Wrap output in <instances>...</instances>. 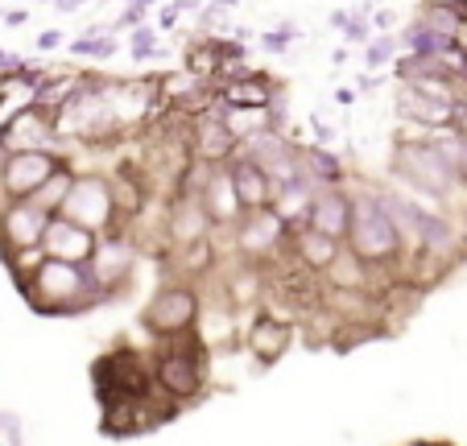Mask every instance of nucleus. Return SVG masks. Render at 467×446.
Segmentation results:
<instances>
[{"label":"nucleus","instance_id":"1","mask_svg":"<svg viewBox=\"0 0 467 446\" xmlns=\"http://www.w3.org/2000/svg\"><path fill=\"white\" fill-rule=\"evenodd\" d=\"M26 302L37 310V315H50V318H62V315H83V310L99 306L96 281H91L88 264H62V261H50L46 256L29 277L17 281Z\"/></svg>","mask_w":467,"mask_h":446},{"label":"nucleus","instance_id":"2","mask_svg":"<svg viewBox=\"0 0 467 446\" xmlns=\"http://www.w3.org/2000/svg\"><path fill=\"white\" fill-rule=\"evenodd\" d=\"M153 385H158V393L166 397V401H174L178 410L203 393L207 343L199 339V331L186 335V339H174L170 347L158 351V359H153Z\"/></svg>","mask_w":467,"mask_h":446},{"label":"nucleus","instance_id":"3","mask_svg":"<svg viewBox=\"0 0 467 446\" xmlns=\"http://www.w3.org/2000/svg\"><path fill=\"white\" fill-rule=\"evenodd\" d=\"M352 253L372 269H385L397 256L406 253V240L397 232V223L389 219L380 194H356L352 199V236H348Z\"/></svg>","mask_w":467,"mask_h":446},{"label":"nucleus","instance_id":"4","mask_svg":"<svg viewBox=\"0 0 467 446\" xmlns=\"http://www.w3.org/2000/svg\"><path fill=\"white\" fill-rule=\"evenodd\" d=\"M141 318L158 339L166 343L186 339V335H194V327L203 323V297H199V289L191 281H170L150 297Z\"/></svg>","mask_w":467,"mask_h":446},{"label":"nucleus","instance_id":"5","mask_svg":"<svg viewBox=\"0 0 467 446\" xmlns=\"http://www.w3.org/2000/svg\"><path fill=\"white\" fill-rule=\"evenodd\" d=\"M393 170L401 182H410L422 194H434V199H447L459 186V174L451 170V161L442 158V149L434 140H406V145H397Z\"/></svg>","mask_w":467,"mask_h":446},{"label":"nucleus","instance_id":"6","mask_svg":"<svg viewBox=\"0 0 467 446\" xmlns=\"http://www.w3.org/2000/svg\"><path fill=\"white\" fill-rule=\"evenodd\" d=\"M91 380H96V397L104 401H120V397H132V401H145L153 393V372L145 368V359L132 347H116L108 356L96 359L91 368Z\"/></svg>","mask_w":467,"mask_h":446},{"label":"nucleus","instance_id":"7","mask_svg":"<svg viewBox=\"0 0 467 446\" xmlns=\"http://www.w3.org/2000/svg\"><path fill=\"white\" fill-rule=\"evenodd\" d=\"M67 161L54 149H34V153H5L0 158V194L5 202H29Z\"/></svg>","mask_w":467,"mask_h":446},{"label":"nucleus","instance_id":"8","mask_svg":"<svg viewBox=\"0 0 467 446\" xmlns=\"http://www.w3.org/2000/svg\"><path fill=\"white\" fill-rule=\"evenodd\" d=\"M50 223L54 215H46L37 202H5L0 207V253H5V261L42 253Z\"/></svg>","mask_w":467,"mask_h":446},{"label":"nucleus","instance_id":"9","mask_svg":"<svg viewBox=\"0 0 467 446\" xmlns=\"http://www.w3.org/2000/svg\"><path fill=\"white\" fill-rule=\"evenodd\" d=\"M58 219H71V223L96 232V236L99 232H104V236L120 232V223H116L112 182H104V178H79L75 191H71V199H67V207L58 211Z\"/></svg>","mask_w":467,"mask_h":446},{"label":"nucleus","instance_id":"10","mask_svg":"<svg viewBox=\"0 0 467 446\" xmlns=\"http://www.w3.org/2000/svg\"><path fill=\"white\" fill-rule=\"evenodd\" d=\"M58 137V124L50 120V112L37 104L13 112L0 124V153H34V149H50Z\"/></svg>","mask_w":467,"mask_h":446},{"label":"nucleus","instance_id":"11","mask_svg":"<svg viewBox=\"0 0 467 446\" xmlns=\"http://www.w3.org/2000/svg\"><path fill=\"white\" fill-rule=\"evenodd\" d=\"M132 269H137V248H132V240H124L120 232L99 236V248H96V256H91V264H88L99 297H112L116 289L132 277Z\"/></svg>","mask_w":467,"mask_h":446},{"label":"nucleus","instance_id":"12","mask_svg":"<svg viewBox=\"0 0 467 446\" xmlns=\"http://www.w3.org/2000/svg\"><path fill=\"white\" fill-rule=\"evenodd\" d=\"M199 202H203L207 219H212V228H236L240 219L248 215L244 202H240L236 186H232V174L228 166H203L199 174Z\"/></svg>","mask_w":467,"mask_h":446},{"label":"nucleus","instance_id":"13","mask_svg":"<svg viewBox=\"0 0 467 446\" xmlns=\"http://www.w3.org/2000/svg\"><path fill=\"white\" fill-rule=\"evenodd\" d=\"M166 240L174 244V253L212 240V219H207L203 202H199L194 191H182L174 199V207H170V215H166Z\"/></svg>","mask_w":467,"mask_h":446},{"label":"nucleus","instance_id":"14","mask_svg":"<svg viewBox=\"0 0 467 446\" xmlns=\"http://www.w3.org/2000/svg\"><path fill=\"white\" fill-rule=\"evenodd\" d=\"M290 223H285L282 215H277L274 207L269 211H248L244 219L236 223V244L244 256H261V253H274V248H282L285 240H290Z\"/></svg>","mask_w":467,"mask_h":446},{"label":"nucleus","instance_id":"15","mask_svg":"<svg viewBox=\"0 0 467 446\" xmlns=\"http://www.w3.org/2000/svg\"><path fill=\"white\" fill-rule=\"evenodd\" d=\"M306 228L323 232V236L339 240L344 244L352 236V194L339 191V186H327V191H315L310 199V215H306Z\"/></svg>","mask_w":467,"mask_h":446},{"label":"nucleus","instance_id":"16","mask_svg":"<svg viewBox=\"0 0 467 446\" xmlns=\"http://www.w3.org/2000/svg\"><path fill=\"white\" fill-rule=\"evenodd\" d=\"M96 248H99L96 232H88V228H79V223H71V219L54 215L50 232H46L42 253L50 256V261H62V264H91Z\"/></svg>","mask_w":467,"mask_h":446},{"label":"nucleus","instance_id":"17","mask_svg":"<svg viewBox=\"0 0 467 446\" xmlns=\"http://www.w3.org/2000/svg\"><path fill=\"white\" fill-rule=\"evenodd\" d=\"M244 343H248V351H253L256 364L274 368L277 359L290 351L294 323H290V318H277V315H256L253 327H248V335H244Z\"/></svg>","mask_w":467,"mask_h":446},{"label":"nucleus","instance_id":"18","mask_svg":"<svg viewBox=\"0 0 467 446\" xmlns=\"http://www.w3.org/2000/svg\"><path fill=\"white\" fill-rule=\"evenodd\" d=\"M240 153V137L228 129V120L220 116H194V158L203 166H232V158Z\"/></svg>","mask_w":467,"mask_h":446},{"label":"nucleus","instance_id":"19","mask_svg":"<svg viewBox=\"0 0 467 446\" xmlns=\"http://www.w3.org/2000/svg\"><path fill=\"white\" fill-rule=\"evenodd\" d=\"M228 174H232V186H236L240 202H244V211H269L277 202L274 178L265 174V170L256 166L253 158L236 153V158H232V166H228Z\"/></svg>","mask_w":467,"mask_h":446},{"label":"nucleus","instance_id":"20","mask_svg":"<svg viewBox=\"0 0 467 446\" xmlns=\"http://www.w3.org/2000/svg\"><path fill=\"white\" fill-rule=\"evenodd\" d=\"M290 244H294V261L306 264L310 273H331V264H336L339 253H344L339 240L323 236V232H315V228H294Z\"/></svg>","mask_w":467,"mask_h":446},{"label":"nucleus","instance_id":"21","mask_svg":"<svg viewBox=\"0 0 467 446\" xmlns=\"http://www.w3.org/2000/svg\"><path fill=\"white\" fill-rule=\"evenodd\" d=\"M406 46H410V58H455L463 46H459V37L442 34V29L426 26V21H414V26L406 29Z\"/></svg>","mask_w":467,"mask_h":446},{"label":"nucleus","instance_id":"22","mask_svg":"<svg viewBox=\"0 0 467 446\" xmlns=\"http://www.w3.org/2000/svg\"><path fill=\"white\" fill-rule=\"evenodd\" d=\"M265 294V273L256 264H240L228 277V306H256V297Z\"/></svg>","mask_w":467,"mask_h":446},{"label":"nucleus","instance_id":"23","mask_svg":"<svg viewBox=\"0 0 467 446\" xmlns=\"http://www.w3.org/2000/svg\"><path fill=\"white\" fill-rule=\"evenodd\" d=\"M302 170H306V178L318 186V191H327V186H336L339 178H344L339 158L336 153H327V149H310V153H302Z\"/></svg>","mask_w":467,"mask_h":446},{"label":"nucleus","instance_id":"24","mask_svg":"<svg viewBox=\"0 0 467 446\" xmlns=\"http://www.w3.org/2000/svg\"><path fill=\"white\" fill-rule=\"evenodd\" d=\"M75 182H79V178H75V174H71V166H67V170H58V174H54L50 182H46L29 202H37V207L46 211V215H58V211L67 207V199H71Z\"/></svg>","mask_w":467,"mask_h":446},{"label":"nucleus","instance_id":"25","mask_svg":"<svg viewBox=\"0 0 467 446\" xmlns=\"http://www.w3.org/2000/svg\"><path fill=\"white\" fill-rule=\"evenodd\" d=\"M174 264L186 277H203V273L215 269V244L203 240V244H194V248H182V253H174Z\"/></svg>","mask_w":467,"mask_h":446},{"label":"nucleus","instance_id":"26","mask_svg":"<svg viewBox=\"0 0 467 446\" xmlns=\"http://www.w3.org/2000/svg\"><path fill=\"white\" fill-rule=\"evenodd\" d=\"M71 50L75 54H88V58H112V54H116V37L88 34V37H79V42H71Z\"/></svg>","mask_w":467,"mask_h":446},{"label":"nucleus","instance_id":"27","mask_svg":"<svg viewBox=\"0 0 467 446\" xmlns=\"http://www.w3.org/2000/svg\"><path fill=\"white\" fill-rule=\"evenodd\" d=\"M129 50H132V58H153V54H158V34H153L150 26L132 29V37H129Z\"/></svg>","mask_w":467,"mask_h":446},{"label":"nucleus","instance_id":"28","mask_svg":"<svg viewBox=\"0 0 467 446\" xmlns=\"http://www.w3.org/2000/svg\"><path fill=\"white\" fill-rule=\"evenodd\" d=\"M393 50H397V37H380V42H372L368 50H364V62H368V67H385V62L393 58Z\"/></svg>","mask_w":467,"mask_h":446},{"label":"nucleus","instance_id":"29","mask_svg":"<svg viewBox=\"0 0 467 446\" xmlns=\"http://www.w3.org/2000/svg\"><path fill=\"white\" fill-rule=\"evenodd\" d=\"M0 434L9 438V446H26V434H21V418H17V413H0Z\"/></svg>","mask_w":467,"mask_h":446},{"label":"nucleus","instance_id":"30","mask_svg":"<svg viewBox=\"0 0 467 446\" xmlns=\"http://www.w3.org/2000/svg\"><path fill=\"white\" fill-rule=\"evenodd\" d=\"M294 37H298V29H294V26H282L277 34H265L261 42H265V50H285V46H290Z\"/></svg>","mask_w":467,"mask_h":446},{"label":"nucleus","instance_id":"31","mask_svg":"<svg viewBox=\"0 0 467 446\" xmlns=\"http://www.w3.org/2000/svg\"><path fill=\"white\" fill-rule=\"evenodd\" d=\"M150 13V5H129V9L120 13V26L124 29H141V17Z\"/></svg>","mask_w":467,"mask_h":446},{"label":"nucleus","instance_id":"32","mask_svg":"<svg viewBox=\"0 0 467 446\" xmlns=\"http://www.w3.org/2000/svg\"><path fill=\"white\" fill-rule=\"evenodd\" d=\"M344 34H348V42H368V26H364V21H356V17H348Z\"/></svg>","mask_w":467,"mask_h":446},{"label":"nucleus","instance_id":"33","mask_svg":"<svg viewBox=\"0 0 467 446\" xmlns=\"http://www.w3.org/2000/svg\"><path fill=\"white\" fill-rule=\"evenodd\" d=\"M58 46H62V34H58V29H46V34L37 37V50H58Z\"/></svg>","mask_w":467,"mask_h":446},{"label":"nucleus","instance_id":"34","mask_svg":"<svg viewBox=\"0 0 467 446\" xmlns=\"http://www.w3.org/2000/svg\"><path fill=\"white\" fill-rule=\"evenodd\" d=\"M26 17H29L26 9H9L5 13V26H26Z\"/></svg>","mask_w":467,"mask_h":446},{"label":"nucleus","instance_id":"35","mask_svg":"<svg viewBox=\"0 0 467 446\" xmlns=\"http://www.w3.org/2000/svg\"><path fill=\"white\" fill-rule=\"evenodd\" d=\"M178 9H182V5H170V9H161V21H158V26H174V17H178Z\"/></svg>","mask_w":467,"mask_h":446},{"label":"nucleus","instance_id":"36","mask_svg":"<svg viewBox=\"0 0 467 446\" xmlns=\"http://www.w3.org/2000/svg\"><path fill=\"white\" fill-rule=\"evenodd\" d=\"M410 446H434V442H410Z\"/></svg>","mask_w":467,"mask_h":446}]
</instances>
